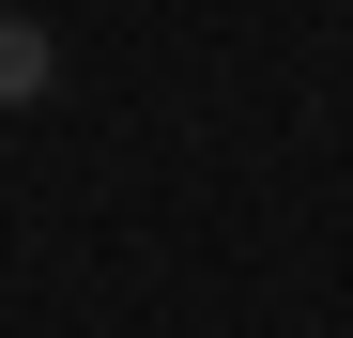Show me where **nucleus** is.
<instances>
[{
  "label": "nucleus",
  "instance_id": "f257e3e1",
  "mask_svg": "<svg viewBox=\"0 0 353 338\" xmlns=\"http://www.w3.org/2000/svg\"><path fill=\"white\" fill-rule=\"evenodd\" d=\"M46 77H62V46H46V31H31V16H0V108H31V92H46Z\"/></svg>",
  "mask_w": 353,
  "mask_h": 338
}]
</instances>
